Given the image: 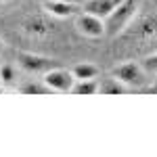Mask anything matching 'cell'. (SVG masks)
Wrapping results in <instances>:
<instances>
[{
	"label": "cell",
	"mask_w": 157,
	"mask_h": 157,
	"mask_svg": "<svg viewBox=\"0 0 157 157\" xmlns=\"http://www.w3.org/2000/svg\"><path fill=\"white\" fill-rule=\"evenodd\" d=\"M138 4H140V0H121L120 4L103 19L105 36L115 38V36H120L121 32H126L130 21L136 17V13H138Z\"/></svg>",
	"instance_id": "6da1fadb"
},
{
	"label": "cell",
	"mask_w": 157,
	"mask_h": 157,
	"mask_svg": "<svg viewBox=\"0 0 157 157\" xmlns=\"http://www.w3.org/2000/svg\"><path fill=\"white\" fill-rule=\"evenodd\" d=\"M111 75H115L128 88H145L151 80L149 73L145 71V67L140 63H134V61H128V63H121L117 67H113Z\"/></svg>",
	"instance_id": "7a4b0ae2"
},
{
	"label": "cell",
	"mask_w": 157,
	"mask_h": 157,
	"mask_svg": "<svg viewBox=\"0 0 157 157\" xmlns=\"http://www.w3.org/2000/svg\"><path fill=\"white\" fill-rule=\"evenodd\" d=\"M17 65L27 73L34 75H44L46 71H50L52 67H59V61L50 59V57H42L36 52H27V50H19L17 52Z\"/></svg>",
	"instance_id": "3957f363"
},
{
	"label": "cell",
	"mask_w": 157,
	"mask_h": 157,
	"mask_svg": "<svg viewBox=\"0 0 157 157\" xmlns=\"http://www.w3.org/2000/svg\"><path fill=\"white\" fill-rule=\"evenodd\" d=\"M42 82L48 86L55 92H71V86L75 82L71 71L63 69V67H52L50 71H46L42 75Z\"/></svg>",
	"instance_id": "277c9868"
},
{
	"label": "cell",
	"mask_w": 157,
	"mask_h": 157,
	"mask_svg": "<svg viewBox=\"0 0 157 157\" xmlns=\"http://www.w3.org/2000/svg\"><path fill=\"white\" fill-rule=\"evenodd\" d=\"M75 27L78 32L86 38H103L105 36V25H103V19H98L90 13H80L75 17Z\"/></svg>",
	"instance_id": "5b68a950"
},
{
	"label": "cell",
	"mask_w": 157,
	"mask_h": 157,
	"mask_svg": "<svg viewBox=\"0 0 157 157\" xmlns=\"http://www.w3.org/2000/svg\"><path fill=\"white\" fill-rule=\"evenodd\" d=\"M120 2L121 0H86L84 2V13H90V15H94L98 19H105Z\"/></svg>",
	"instance_id": "8992f818"
},
{
	"label": "cell",
	"mask_w": 157,
	"mask_h": 157,
	"mask_svg": "<svg viewBox=\"0 0 157 157\" xmlns=\"http://www.w3.org/2000/svg\"><path fill=\"white\" fill-rule=\"evenodd\" d=\"M42 6H44V11L50 13L52 17H71L75 15L78 11V4L75 2H61V0H48V2H42Z\"/></svg>",
	"instance_id": "52a82bcc"
},
{
	"label": "cell",
	"mask_w": 157,
	"mask_h": 157,
	"mask_svg": "<svg viewBox=\"0 0 157 157\" xmlns=\"http://www.w3.org/2000/svg\"><path fill=\"white\" fill-rule=\"evenodd\" d=\"M98 92L101 94H126L128 92V86L120 82L115 75H107L98 82Z\"/></svg>",
	"instance_id": "ba28073f"
},
{
	"label": "cell",
	"mask_w": 157,
	"mask_h": 157,
	"mask_svg": "<svg viewBox=\"0 0 157 157\" xmlns=\"http://www.w3.org/2000/svg\"><path fill=\"white\" fill-rule=\"evenodd\" d=\"M157 32V19L155 17H143L134 25V36L136 38H151Z\"/></svg>",
	"instance_id": "9c48e42d"
},
{
	"label": "cell",
	"mask_w": 157,
	"mask_h": 157,
	"mask_svg": "<svg viewBox=\"0 0 157 157\" xmlns=\"http://www.w3.org/2000/svg\"><path fill=\"white\" fill-rule=\"evenodd\" d=\"M71 73L75 80H94L98 75V67L92 63H78L71 69Z\"/></svg>",
	"instance_id": "30bf717a"
},
{
	"label": "cell",
	"mask_w": 157,
	"mask_h": 157,
	"mask_svg": "<svg viewBox=\"0 0 157 157\" xmlns=\"http://www.w3.org/2000/svg\"><path fill=\"white\" fill-rule=\"evenodd\" d=\"M97 90H98L97 80H75L71 86L73 94H94Z\"/></svg>",
	"instance_id": "8fae6325"
},
{
	"label": "cell",
	"mask_w": 157,
	"mask_h": 157,
	"mask_svg": "<svg viewBox=\"0 0 157 157\" xmlns=\"http://www.w3.org/2000/svg\"><path fill=\"white\" fill-rule=\"evenodd\" d=\"M25 32H29L34 36H46L48 34V25L44 23L40 17H29L25 21Z\"/></svg>",
	"instance_id": "7c38bea8"
},
{
	"label": "cell",
	"mask_w": 157,
	"mask_h": 157,
	"mask_svg": "<svg viewBox=\"0 0 157 157\" xmlns=\"http://www.w3.org/2000/svg\"><path fill=\"white\" fill-rule=\"evenodd\" d=\"M19 90L23 92V94H48L50 92V88L44 82L40 84V82H29V84H23V86H19Z\"/></svg>",
	"instance_id": "4fadbf2b"
},
{
	"label": "cell",
	"mask_w": 157,
	"mask_h": 157,
	"mask_svg": "<svg viewBox=\"0 0 157 157\" xmlns=\"http://www.w3.org/2000/svg\"><path fill=\"white\" fill-rule=\"evenodd\" d=\"M0 82L6 86H13L17 82V71H15L13 65H2L0 67Z\"/></svg>",
	"instance_id": "5bb4252c"
},
{
	"label": "cell",
	"mask_w": 157,
	"mask_h": 157,
	"mask_svg": "<svg viewBox=\"0 0 157 157\" xmlns=\"http://www.w3.org/2000/svg\"><path fill=\"white\" fill-rule=\"evenodd\" d=\"M140 65L145 67V71L149 73V75H157V52L145 57V59L140 61Z\"/></svg>",
	"instance_id": "9a60e30c"
},
{
	"label": "cell",
	"mask_w": 157,
	"mask_h": 157,
	"mask_svg": "<svg viewBox=\"0 0 157 157\" xmlns=\"http://www.w3.org/2000/svg\"><path fill=\"white\" fill-rule=\"evenodd\" d=\"M147 92H153V94H157V80L153 82V84H147Z\"/></svg>",
	"instance_id": "2e32d148"
},
{
	"label": "cell",
	"mask_w": 157,
	"mask_h": 157,
	"mask_svg": "<svg viewBox=\"0 0 157 157\" xmlns=\"http://www.w3.org/2000/svg\"><path fill=\"white\" fill-rule=\"evenodd\" d=\"M40 2H48V0H40ZM61 2H75V4H80V0H61Z\"/></svg>",
	"instance_id": "e0dca14e"
},
{
	"label": "cell",
	"mask_w": 157,
	"mask_h": 157,
	"mask_svg": "<svg viewBox=\"0 0 157 157\" xmlns=\"http://www.w3.org/2000/svg\"><path fill=\"white\" fill-rule=\"evenodd\" d=\"M2 48H4V44H2V40H0V55H2Z\"/></svg>",
	"instance_id": "ac0fdd59"
}]
</instances>
